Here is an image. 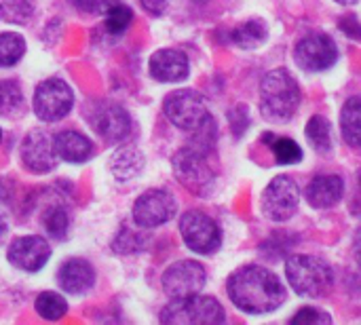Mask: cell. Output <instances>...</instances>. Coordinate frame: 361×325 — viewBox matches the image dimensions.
<instances>
[{
    "instance_id": "8",
    "label": "cell",
    "mask_w": 361,
    "mask_h": 325,
    "mask_svg": "<svg viewBox=\"0 0 361 325\" xmlns=\"http://www.w3.org/2000/svg\"><path fill=\"white\" fill-rule=\"evenodd\" d=\"M180 233L186 247L203 256L214 254L222 241L218 224L201 211H186L180 220Z\"/></svg>"
},
{
    "instance_id": "22",
    "label": "cell",
    "mask_w": 361,
    "mask_h": 325,
    "mask_svg": "<svg viewBox=\"0 0 361 325\" xmlns=\"http://www.w3.org/2000/svg\"><path fill=\"white\" fill-rule=\"evenodd\" d=\"M25 108L23 91L17 80H0V116H19Z\"/></svg>"
},
{
    "instance_id": "31",
    "label": "cell",
    "mask_w": 361,
    "mask_h": 325,
    "mask_svg": "<svg viewBox=\"0 0 361 325\" xmlns=\"http://www.w3.org/2000/svg\"><path fill=\"white\" fill-rule=\"evenodd\" d=\"M144 245H146V239H144L142 235H137V233H133V231H129V228H123V231L118 233V237L114 239L112 250H114V252H121V254H131V252L142 250Z\"/></svg>"
},
{
    "instance_id": "27",
    "label": "cell",
    "mask_w": 361,
    "mask_h": 325,
    "mask_svg": "<svg viewBox=\"0 0 361 325\" xmlns=\"http://www.w3.org/2000/svg\"><path fill=\"white\" fill-rule=\"evenodd\" d=\"M264 137H267L264 142L271 144L277 163L292 165V163H298L302 159V150L294 140H290V137H271V135H264Z\"/></svg>"
},
{
    "instance_id": "10",
    "label": "cell",
    "mask_w": 361,
    "mask_h": 325,
    "mask_svg": "<svg viewBox=\"0 0 361 325\" xmlns=\"http://www.w3.org/2000/svg\"><path fill=\"white\" fill-rule=\"evenodd\" d=\"M176 197L167 190L154 188L137 197V201L133 203V222L140 228H157L169 222L176 216Z\"/></svg>"
},
{
    "instance_id": "7",
    "label": "cell",
    "mask_w": 361,
    "mask_h": 325,
    "mask_svg": "<svg viewBox=\"0 0 361 325\" xmlns=\"http://www.w3.org/2000/svg\"><path fill=\"white\" fill-rule=\"evenodd\" d=\"M74 106V93L61 78H47L34 91V114L44 123H57L70 114Z\"/></svg>"
},
{
    "instance_id": "20",
    "label": "cell",
    "mask_w": 361,
    "mask_h": 325,
    "mask_svg": "<svg viewBox=\"0 0 361 325\" xmlns=\"http://www.w3.org/2000/svg\"><path fill=\"white\" fill-rule=\"evenodd\" d=\"M110 171L116 180L127 182L144 169V157L135 146H123L110 157Z\"/></svg>"
},
{
    "instance_id": "18",
    "label": "cell",
    "mask_w": 361,
    "mask_h": 325,
    "mask_svg": "<svg viewBox=\"0 0 361 325\" xmlns=\"http://www.w3.org/2000/svg\"><path fill=\"white\" fill-rule=\"evenodd\" d=\"M345 195V182L338 176H317L307 186V201L317 207L326 209L336 205Z\"/></svg>"
},
{
    "instance_id": "3",
    "label": "cell",
    "mask_w": 361,
    "mask_h": 325,
    "mask_svg": "<svg viewBox=\"0 0 361 325\" xmlns=\"http://www.w3.org/2000/svg\"><path fill=\"white\" fill-rule=\"evenodd\" d=\"M286 275L294 292L311 298H322L330 292L334 283L332 269L322 258L305 254L290 256V260L286 262Z\"/></svg>"
},
{
    "instance_id": "28",
    "label": "cell",
    "mask_w": 361,
    "mask_h": 325,
    "mask_svg": "<svg viewBox=\"0 0 361 325\" xmlns=\"http://www.w3.org/2000/svg\"><path fill=\"white\" fill-rule=\"evenodd\" d=\"M133 21V11L127 6V4H121V2H114L108 11H106V30L112 34V36H121Z\"/></svg>"
},
{
    "instance_id": "33",
    "label": "cell",
    "mask_w": 361,
    "mask_h": 325,
    "mask_svg": "<svg viewBox=\"0 0 361 325\" xmlns=\"http://www.w3.org/2000/svg\"><path fill=\"white\" fill-rule=\"evenodd\" d=\"M116 0H72V4L78 8V11H85V13H91V15H97V13H106Z\"/></svg>"
},
{
    "instance_id": "9",
    "label": "cell",
    "mask_w": 361,
    "mask_h": 325,
    "mask_svg": "<svg viewBox=\"0 0 361 325\" xmlns=\"http://www.w3.org/2000/svg\"><path fill=\"white\" fill-rule=\"evenodd\" d=\"M298 201L300 192L296 182L288 176H279L262 192V211L273 222H286L296 214Z\"/></svg>"
},
{
    "instance_id": "25",
    "label": "cell",
    "mask_w": 361,
    "mask_h": 325,
    "mask_svg": "<svg viewBox=\"0 0 361 325\" xmlns=\"http://www.w3.org/2000/svg\"><path fill=\"white\" fill-rule=\"evenodd\" d=\"M25 53V40L23 36L15 32H2L0 34V68L15 66Z\"/></svg>"
},
{
    "instance_id": "36",
    "label": "cell",
    "mask_w": 361,
    "mask_h": 325,
    "mask_svg": "<svg viewBox=\"0 0 361 325\" xmlns=\"http://www.w3.org/2000/svg\"><path fill=\"white\" fill-rule=\"evenodd\" d=\"M4 235H6V220H4V216H2V211H0V243H2V239H4Z\"/></svg>"
},
{
    "instance_id": "35",
    "label": "cell",
    "mask_w": 361,
    "mask_h": 325,
    "mask_svg": "<svg viewBox=\"0 0 361 325\" xmlns=\"http://www.w3.org/2000/svg\"><path fill=\"white\" fill-rule=\"evenodd\" d=\"M353 254H355V260H357V264L361 266V226L357 228V233H355V239H353Z\"/></svg>"
},
{
    "instance_id": "5",
    "label": "cell",
    "mask_w": 361,
    "mask_h": 325,
    "mask_svg": "<svg viewBox=\"0 0 361 325\" xmlns=\"http://www.w3.org/2000/svg\"><path fill=\"white\" fill-rule=\"evenodd\" d=\"M163 110L167 118L184 131H197L212 118L203 95L192 89H178L169 93L163 102Z\"/></svg>"
},
{
    "instance_id": "32",
    "label": "cell",
    "mask_w": 361,
    "mask_h": 325,
    "mask_svg": "<svg viewBox=\"0 0 361 325\" xmlns=\"http://www.w3.org/2000/svg\"><path fill=\"white\" fill-rule=\"evenodd\" d=\"M332 321L328 313L319 311V309H311V307H305L300 309L294 317H292V324L296 325H328Z\"/></svg>"
},
{
    "instance_id": "6",
    "label": "cell",
    "mask_w": 361,
    "mask_h": 325,
    "mask_svg": "<svg viewBox=\"0 0 361 325\" xmlns=\"http://www.w3.org/2000/svg\"><path fill=\"white\" fill-rule=\"evenodd\" d=\"M173 171H176V178L190 192H197V195H203L207 188H212L214 176H216L214 167L209 165V152L195 148V146H186L176 152Z\"/></svg>"
},
{
    "instance_id": "4",
    "label": "cell",
    "mask_w": 361,
    "mask_h": 325,
    "mask_svg": "<svg viewBox=\"0 0 361 325\" xmlns=\"http://www.w3.org/2000/svg\"><path fill=\"white\" fill-rule=\"evenodd\" d=\"M226 315L222 305L212 296H186L173 298L161 313V321L169 325H218Z\"/></svg>"
},
{
    "instance_id": "2",
    "label": "cell",
    "mask_w": 361,
    "mask_h": 325,
    "mask_svg": "<svg viewBox=\"0 0 361 325\" xmlns=\"http://www.w3.org/2000/svg\"><path fill=\"white\" fill-rule=\"evenodd\" d=\"M262 114L277 123H288L300 106V89L294 76L279 68L269 72L260 85Z\"/></svg>"
},
{
    "instance_id": "17",
    "label": "cell",
    "mask_w": 361,
    "mask_h": 325,
    "mask_svg": "<svg viewBox=\"0 0 361 325\" xmlns=\"http://www.w3.org/2000/svg\"><path fill=\"white\" fill-rule=\"evenodd\" d=\"M57 283L68 294H85L95 283L93 266L82 258H72L63 262L57 271Z\"/></svg>"
},
{
    "instance_id": "26",
    "label": "cell",
    "mask_w": 361,
    "mask_h": 325,
    "mask_svg": "<svg viewBox=\"0 0 361 325\" xmlns=\"http://www.w3.org/2000/svg\"><path fill=\"white\" fill-rule=\"evenodd\" d=\"M307 137L311 146L317 152H328L332 148V135H330V123L324 116H313L307 123Z\"/></svg>"
},
{
    "instance_id": "13",
    "label": "cell",
    "mask_w": 361,
    "mask_h": 325,
    "mask_svg": "<svg viewBox=\"0 0 361 325\" xmlns=\"http://www.w3.org/2000/svg\"><path fill=\"white\" fill-rule=\"evenodd\" d=\"M21 161L34 173H49L57 167L59 154L55 148V137L42 129H32L21 144Z\"/></svg>"
},
{
    "instance_id": "15",
    "label": "cell",
    "mask_w": 361,
    "mask_h": 325,
    "mask_svg": "<svg viewBox=\"0 0 361 325\" xmlns=\"http://www.w3.org/2000/svg\"><path fill=\"white\" fill-rule=\"evenodd\" d=\"M91 125L97 135L106 142H123L131 133V118L127 110L118 104H99L91 112Z\"/></svg>"
},
{
    "instance_id": "16",
    "label": "cell",
    "mask_w": 361,
    "mask_h": 325,
    "mask_svg": "<svg viewBox=\"0 0 361 325\" xmlns=\"http://www.w3.org/2000/svg\"><path fill=\"white\" fill-rule=\"evenodd\" d=\"M148 70L159 82H180L188 76V57L176 49H161L150 57Z\"/></svg>"
},
{
    "instance_id": "37",
    "label": "cell",
    "mask_w": 361,
    "mask_h": 325,
    "mask_svg": "<svg viewBox=\"0 0 361 325\" xmlns=\"http://www.w3.org/2000/svg\"><path fill=\"white\" fill-rule=\"evenodd\" d=\"M336 2H343V4H353V2H357V0H336Z\"/></svg>"
},
{
    "instance_id": "12",
    "label": "cell",
    "mask_w": 361,
    "mask_h": 325,
    "mask_svg": "<svg viewBox=\"0 0 361 325\" xmlns=\"http://www.w3.org/2000/svg\"><path fill=\"white\" fill-rule=\"evenodd\" d=\"M296 63L307 70V72H322L328 70L336 63L338 59V49L336 42L326 36V34H311L305 36L298 44H296Z\"/></svg>"
},
{
    "instance_id": "30",
    "label": "cell",
    "mask_w": 361,
    "mask_h": 325,
    "mask_svg": "<svg viewBox=\"0 0 361 325\" xmlns=\"http://www.w3.org/2000/svg\"><path fill=\"white\" fill-rule=\"evenodd\" d=\"M68 214L61 207H53L44 214V228L53 239H63L68 233Z\"/></svg>"
},
{
    "instance_id": "34",
    "label": "cell",
    "mask_w": 361,
    "mask_h": 325,
    "mask_svg": "<svg viewBox=\"0 0 361 325\" xmlns=\"http://www.w3.org/2000/svg\"><path fill=\"white\" fill-rule=\"evenodd\" d=\"M140 2L152 15H163L165 8H167V4H169V0H140Z\"/></svg>"
},
{
    "instance_id": "1",
    "label": "cell",
    "mask_w": 361,
    "mask_h": 325,
    "mask_svg": "<svg viewBox=\"0 0 361 325\" xmlns=\"http://www.w3.org/2000/svg\"><path fill=\"white\" fill-rule=\"evenodd\" d=\"M228 296L241 311L262 315L279 309L286 302V288L271 271L250 264L231 275Z\"/></svg>"
},
{
    "instance_id": "21",
    "label": "cell",
    "mask_w": 361,
    "mask_h": 325,
    "mask_svg": "<svg viewBox=\"0 0 361 325\" xmlns=\"http://www.w3.org/2000/svg\"><path fill=\"white\" fill-rule=\"evenodd\" d=\"M341 131L351 148L361 146V95H353L345 102L341 112Z\"/></svg>"
},
{
    "instance_id": "24",
    "label": "cell",
    "mask_w": 361,
    "mask_h": 325,
    "mask_svg": "<svg viewBox=\"0 0 361 325\" xmlns=\"http://www.w3.org/2000/svg\"><path fill=\"white\" fill-rule=\"evenodd\" d=\"M34 309H36V313H38L42 319H47V321H57V319H61V317L68 313V302H66L63 296H59V294H55V292H42V294L36 298Z\"/></svg>"
},
{
    "instance_id": "29",
    "label": "cell",
    "mask_w": 361,
    "mask_h": 325,
    "mask_svg": "<svg viewBox=\"0 0 361 325\" xmlns=\"http://www.w3.org/2000/svg\"><path fill=\"white\" fill-rule=\"evenodd\" d=\"M34 13L32 0H0V19L6 23H25Z\"/></svg>"
},
{
    "instance_id": "38",
    "label": "cell",
    "mask_w": 361,
    "mask_h": 325,
    "mask_svg": "<svg viewBox=\"0 0 361 325\" xmlns=\"http://www.w3.org/2000/svg\"><path fill=\"white\" fill-rule=\"evenodd\" d=\"M0 142H2V131H0Z\"/></svg>"
},
{
    "instance_id": "14",
    "label": "cell",
    "mask_w": 361,
    "mask_h": 325,
    "mask_svg": "<svg viewBox=\"0 0 361 325\" xmlns=\"http://www.w3.org/2000/svg\"><path fill=\"white\" fill-rule=\"evenodd\" d=\"M6 258H8V262L15 269L25 271V273H36V271H40L49 262L51 247H49V241H44L42 237L27 235V237L15 239L8 245Z\"/></svg>"
},
{
    "instance_id": "23",
    "label": "cell",
    "mask_w": 361,
    "mask_h": 325,
    "mask_svg": "<svg viewBox=\"0 0 361 325\" xmlns=\"http://www.w3.org/2000/svg\"><path fill=\"white\" fill-rule=\"evenodd\" d=\"M267 25L258 19H250L241 25H237L231 34L233 42L243 47V49H256L267 40Z\"/></svg>"
},
{
    "instance_id": "11",
    "label": "cell",
    "mask_w": 361,
    "mask_h": 325,
    "mask_svg": "<svg viewBox=\"0 0 361 325\" xmlns=\"http://www.w3.org/2000/svg\"><path fill=\"white\" fill-rule=\"evenodd\" d=\"M207 275L203 264L195 260H182L171 264L163 275V290L169 298L195 296L205 288Z\"/></svg>"
},
{
    "instance_id": "19",
    "label": "cell",
    "mask_w": 361,
    "mask_h": 325,
    "mask_svg": "<svg viewBox=\"0 0 361 325\" xmlns=\"http://www.w3.org/2000/svg\"><path fill=\"white\" fill-rule=\"evenodd\" d=\"M55 148L59 159L68 161V163H85L91 159L93 154V144L89 137H85L78 131H59L55 135Z\"/></svg>"
}]
</instances>
